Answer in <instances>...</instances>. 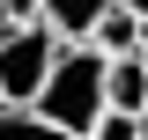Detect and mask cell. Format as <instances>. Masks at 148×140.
I'll return each instance as SVG.
<instances>
[{
  "mask_svg": "<svg viewBox=\"0 0 148 140\" xmlns=\"http://www.w3.org/2000/svg\"><path fill=\"white\" fill-rule=\"evenodd\" d=\"M82 140H148V118H141V111H111V103H104V118H96Z\"/></svg>",
  "mask_w": 148,
  "mask_h": 140,
  "instance_id": "7",
  "label": "cell"
},
{
  "mask_svg": "<svg viewBox=\"0 0 148 140\" xmlns=\"http://www.w3.org/2000/svg\"><path fill=\"white\" fill-rule=\"evenodd\" d=\"M104 7H111V0H37V15L52 22L59 37H89V30H96V15H104Z\"/></svg>",
  "mask_w": 148,
  "mask_h": 140,
  "instance_id": "5",
  "label": "cell"
},
{
  "mask_svg": "<svg viewBox=\"0 0 148 140\" xmlns=\"http://www.w3.org/2000/svg\"><path fill=\"white\" fill-rule=\"evenodd\" d=\"M89 44H96V52H104V59H119V52H141V15L111 0L104 15H96V30H89Z\"/></svg>",
  "mask_w": 148,
  "mask_h": 140,
  "instance_id": "4",
  "label": "cell"
},
{
  "mask_svg": "<svg viewBox=\"0 0 148 140\" xmlns=\"http://www.w3.org/2000/svg\"><path fill=\"white\" fill-rule=\"evenodd\" d=\"M119 7H133V15H141V22H148V0H119Z\"/></svg>",
  "mask_w": 148,
  "mask_h": 140,
  "instance_id": "9",
  "label": "cell"
},
{
  "mask_svg": "<svg viewBox=\"0 0 148 140\" xmlns=\"http://www.w3.org/2000/svg\"><path fill=\"white\" fill-rule=\"evenodd\" d=\"M37 15V0H0V22H30Z\"/></svg>",
  "mask_w": 148,
  "mask_h": 140,
  "instance_id": "8",
  "label": "cell"
},
{
  "mask_svg": "<svg viewBox=\"0 0 148 140\" xmlns=\"http://www.w3.org/2000/svg\"><path fill=\"white\" fill-rule=\"evenodd\" d=\"M104 103L148 118V59H141V52H119V59L104 67Z\"/></svg>",
  "mask_w": 148,
  "mask_h": 140,
  "instance_id": "3",
  "label": "cell"
},
{
  "mask_svg": "<svg viewBox=\"0 0 148 140\" xmlns=\"http://www.w3.org/2000/svg\"><path fill=\"white\" fill-rule=\"evenodd\" d=\"M59 44H67V37H59L45 15L0 22V103H37V88H45V74H52Z\"/></svg>",
  "mask_w": 148,
  "mask_h": 140,
  "instance_id": "2",
  "label": "cell"
},
{
  "mask_svg": "<svg viewBox=\"0 0 148 140\" xmlns=\"http://www.w3.org/2000/svg\"><path fill=\"white\" fill-rule=\"evenodd\" d=\"M141 59H148V22H141Z\"/></svg>",
  "mask_w": 148,
  "mask_h": 140,
  "instance_id": "10",
  "label": "cell"
},
{
  "mask_svg": "<svg viewBox=\"0 0 148 140\" xmlns=\"http://www.w3.org/2000/svg\"><path fill=\"white\" fill-rule=\"evenodd\" d=\"M0 140H74V133H59L37 103H0Z\"/></svg>",
  "mask_w": 148,
  "mask_h": 140,
  "instance_id": "6",
  "label": "cell"
},
{
  "mask_svg": "<svg viewBox=\"0 0 148 140\" xmlns=\"http://www.w3.org/2000/svg\"><path fill=\"white\" fill-rule=\"evenodd\" d=\"M104 67H111V59L96 52L89 37H67L59 59H52V74H45V88H37V111H45L59 133L82 140L96 118H104Z\"/></svg>",
  "mask_w": 148,
  "mask_h": 140,
  "instance_id": "1",
  "label": "cell"
}]
</instances>
